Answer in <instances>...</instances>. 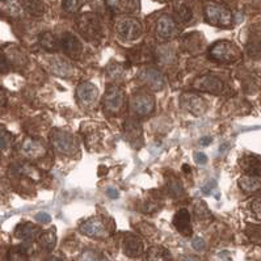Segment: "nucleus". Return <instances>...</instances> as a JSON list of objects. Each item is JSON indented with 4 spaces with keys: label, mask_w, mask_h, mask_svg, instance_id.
I'll return each instance as SVG.
<instances>
[{
    "label": "nucleus",
    "mask_w": 261,
    "mask_h": 261,
    "mask_svg": "<svg viewBox=\"0 0 261 261\" xmlns=\"http://www.w3.org/2000/svg\"><path fill=\"white\" fill-rule=\"evenodd\" d=\"M50 142H51L53 147L56 148L57 152L62 155L72 156L79 150V143H77L76 137L72 136L71 133L65 132V130H53L51 134H50Z\"/></svg>",
    "instance_id": "f257e3e1"
},
{
    "label": "nucleus",
    "mask_w": 261,
    "mask_h": 261,
    "mask_svg": "<svg viewBox=\"0 0 261 261\" xmlns=\"http://www.w3.org/2000/svg\"><path fill=\"white\" fill-rule=\"evenodd\" d=\"M76 28L79 33L88 41H96L101 37V21L98 19V16L92 12L80 15L76 20Z\"/></svg>",
    "instance_id": "f03ea898"
},
{
    "label": "nucleus",
    "mask_w": 261,
    "mask_h": 261,
    "mask_svg": "<svg viewBox=\"0 0 261 261\" xmlns=\"http://www.w3.org/2000/svg\"><path fill=\"white\" fill-rule=\"evenodd\" d=\"M209 57L218 63H232L240 58V50L230 41H218L209 49Z\"/></svg>",
    "instance_id": "7ed1b4c3"
},
{
    "label": "nucleus",
    "mask_w": 261,
    "mask_h": 261,
    "mask_svg": "<svg viewBox=\"0 0 261 261\" xmlns=\"http://www.w3.org/2000/svg\"><path fill=\"white\" fill-rule=\"evenodd\" d=\"M79 230L86 237L93 238V239H104L109 237L112 232L108 219L102 217H91L80 224Z\"/></svg>",
    "instance_id": "20e7f679"
},
{
    "label": "nucleus",
    "mask_w": 261,
    "mask_h": 261,
    "mask_svg": "<svg viewBox=\"0 0 261 261\" xmlns=\"http://www.w3.org/2000/svg\"><path fill=\"white\" fill-rule=\"evenodd\" d=\"M205 15L207 22L219 28H228L232 24V13L228 8L221 4L209 3L205 7Z\"/></svg>",
    "instance_id": "39448f33"
},
{
    "label": "nucleus",
    "mask_w": 261,
    "mask_h": 261,
    "mask_svg": "<svg viewBox=\"0 0 261 261\" xmlns=\"http://www.w3.org/2000/svg\"><path fill=\"white\" fill-rule=\"evenodd\" d=\"M116 32L123 41H136L141 38L143 29H142L141 22L137 19L123 17L117 21Z\"/></svg>",
    "instance_id": "423d86ee"
},
{
    "label": "nucleus",
    "mask_w": 261,
    "mask_h": 261,
    "mask_svg": "<svg viewBox=\"0 0 261 261\" xmlns=\"http://www.w3.org/2000/svg\"><path fill=\"white\" fill-rule=\"evenodd\" d=\"M104 109L109 114H117L125 105V92L118 86H109L104 96Z\"/></svg>",
    "instance_id": "0eeeda50"
},
{
    "label": "nucleus",
    "mask_w": 261,
    "mask_h": 261,
    "mask_svg": "<svg viewBox=\"0 0 261 261\" xmlns=\"http://www.w3.org/2000/svg\"><path fill=\"white\" fill-rule=\"evenodd\" d=\"M180 105L182 109L188 112V113L193 114V116H202L206 111H207V102L205 101V98L201 97L197 93L185 92L180 96Z\"/></svg>",
    "instance_id": "6e6552de"
},
{
    "label": "nucleus",
    "mask_w": 261,
    "mask_h": 261,
    "mask_svg": "<svg viewBox=\"0 0 261 261\" xmlns=\"http://www.w3.org/2000/svg\"><path fill=\"white\" fill-rule=\"evenodd\" d=\"M194 88L202 92H209L213 95H221L224 89V84L218 76L213 74L203 75L194 82Z\"/></svg>",
    "instance_id": "1a4fd4ad"
},
{
    "label": "nucleus",
    "mask_w": 261,
    "mask_h": 261,
    "mask_svg": "<svg viewBox=\"0 0 261 261\" xmlns=\"http://www.w3.org/2000/svg\"><path fill=\"white\" fill-rule=\"evenodd\" d=\"M139 79L142 83H145L151 91H162L166 86V80L159 70L152 67L143 68L139 74Z\"/></svg>",
    "instance_id": "9d476101"
},
{
    "label": "nucleus",
    "mask_w": 261,
    "mask_h": 261,
    "mask_svg": "<svg viewBox=\"0 0 261 261\" xmlns=\"http://www.w3.org/2000/svg\"><path fill=\"white\" fill-rule=\"evenodd\" d=\"M132 107L138 116H148L155 109V97L150 93H137L132 100Z\"/></svg>",
    "instance_id": "9b49d317"
},
{
    "label": "nucleus",
    "mask_w": 261,
    "mask_h": 261,
    "mask_svg": "<svg viewBox=\"0 0 261 261\" xmlns=\"http://www.w3.org/2000/svg\"><path fill=\"white\" fill-rule=\"evenodd\" d=\"M21 152L25 158L36 160L45 156L46 154V147L43 145V142L37 138H28L25 139L21 146Z\"/></svg>",
    "instance_id": "f8f14e48"
},
{
    "label": "nucleus",
    "mask_w": 261,
    "mask_h": 261,
    "mask_svg": "<svg viewBox=\"0 0 261 261\" xmlns=\"http://www.w3.org/2000/svg\"><path fill=\"white\" fill-rule=\"evenodd\" d=\"M122 249L123 253H125L127 257L136 258L143 253L145 247H143V242H142V239L138 235L126 233L125 238H123L122 240Z\"/></svg>",
    "instance_id": "ddd939ff"
},
{
    "label": "nucleus",
    "mask_w": 261,
    "mask_h": 261,
    "mask_svg": "<svg viewBox=\"0 0 261 261\" xmlns=\"http://www.w3.org/2000/svg\"><path fill=\"white\" fill-rule=\"evenodd\" d=\"M61 46L63 51L66 53V56L72 59H77L83 53V45H82L79 38L72 33H68V32L62 36Z\"/></svg>",
    "instance_id": "4468645a"
},
{
    "label": "nucleus",
    "mask_w": 261,
    "mask_h": 261,
    "mask_svg": "<svg viewBox=\"0 0 261 261\" xmlns=\"http://www.w3.org/2000/svg\"><path fill=\"white\" fill-rule=\"evenodd\" d=\"M173 226L176 227V230L178 232L184 235V237L189 238L193 233L192 230V217L191 213L188 212L187 209L178 210L175 214V218H173Z\"/></svg>",
    "instance_id": "2eb2a0df"
},
{
    "label": "nucleus",
    "mask_w": 261,
    "mask_h": 261,
    "mask_svg": "<svg viewBox=\"0 0 261 261\" xmlns=\"http://www.w3.org/2000/svg\"><path fill=\"white\" fill-rule=\"evenodd\" d=\"M98 96V89L95 84L89 83V82H84V83L79 84L76 89V97L82 104L91 105L96 101V98Z\"/></svg>",
    "instance_id": "dca6fc26"
},
{
    "label": "nucleus",
    "mask_w": 261,
    "mask_h": 261,
    "mask_svg": "<svg viewBox=\"0 0 261 261\" xmlns=\"http://www.w3.org/2000/svg\"><path fill=\"white\" fill-rule=\"evenodd\" d=\"M41 232H42V230L38 226L31 223V222H24L16 227L15 237L17 239L25 240V242H33V240L40 238Z\"/></svg>",
    "instance_id": "f3484780"
},
{
    "label": "nucleus",
    "mask_w": 261,
    "mask_h": 261,
    "mask_svg": "<svg viewBox=\"0 0 261 261\" xmlns=\"http://www.w3.org/2000/svg\"><path fill=\"white\" fill-rule=\"evenodd\" d=\"M240 168L249 176L261 177V158L247 154L240 159Z\"/></svg>",
    "instance_id": "a211bd4d"
},
{
    "label": "nucleus",
    "mask_w": 261,
    "mask_h": 261,
    "mask_svg": "<svg viewBox=\"0 0 261 261\" xmlns=\"http://www.w3.org/2000/svg\"><path fill=\"white\" fill-rule=\"evenodd\" d=\"M176 33V22L172 17L163 15L156 22V34L162 40H168Z\"/></svg>",
    "instance_id": "6ab92c4d"
},
{
    "label": "nucleus",
    "mask_w": 261,
    "mask_h": 261,
    "mask_svg": "<svg viewBox=\"0 0 261 261\" xmlns=\"http://www.w3.org/2000/svg\"><path fill=\"white\" fill-rule=\"evenodd\" d=\"M125 134L127 141L134 147H139L142 145V126L138 121L127 120L125 123Z\"/></svg>",
    "instance_id": "aec40b11"
},
{
    "label": "nucleus",
    "mask_w": 261,
    "mask_h": 261,
    "mask_svg": "<svg viewBox=\"0 0 261 261\" xmlns=\"http://www.w3.org/2000/svg\"><path fill=\"white\" fill-rule=\"evenodd\" d=\"M108 4L114 12L130 13L139 10V0H108Z\"/></svg>",
    "instance_id": "412c9836"
},
{
    "label": "nucleus",
    "mask_w": 261,
    "mask_h": 261,
    "mask_svg": "<svg viewBox=\"0 0 261 261\" xmlns=\"http://www.w3.org/2000/svg\"><path fill=\"white\" fill-rule=\"evenodd\" d=\"M24 10L34 17H41L46 12V4L43 0H22Z\"/></svg>",
    "instance_id": "4be33fe9"
},
{
    "label": "nucleus",
    "mask_w": 261,
    "mask_h": 261,
    "mask_svg": "<svg viewBox=\"0 0 261 261\" xmlns=\"http://www.w3.org/2000/svg\"><path fill=\"white\" fill-rule=\"evenodd\" d=\"M38 42H40L41 46L49 53H56L61 49V42L57 40V37L51 32H45L40 36L38 38Z\"/></svg>",
    "instance_id": "5701e85b"
},
{
    "label": "nucleus",
    "mask_w": 261,
    "mask_h": 261,
    "mask_svg": "<svg viewBox=\"0 0 261 261\" xmlns=\"http://www.w3.org/2000/svg\"><path fill=\"white\" fill-rule=\"evenodd\" d=\"M151 58H152V56H151L150 47H147L146 45L134 47L129 53V61L133 63H146V62L151 61Z\"/></svg>",
    "instance_id": "b1692460"
},
{
    "label": "nucleus",
    "mask_w": 261,
    "mask_h": 261,
    "mask_svg": "<svg viewBox=\"0 0 261 261\" xmlns=\"http://www.w3.org/2000/svg\"><path fill=\"white\" fill-rule=\"evenodd\" d=\"M146 261H172V256L164 247L154 246L147 251Z\"/></svg>",
    "instance_id": "393cba45"
},
{
    "label": "nucleus",
    "mask_w": 261,
    "mask_h": 261,
    "mask_svg": "<svg viewBox=\"0 0 261 261\" xmlns=\"http://www.w3.org/2000/svg\"><path fill=\"white\" fill-rule=\"evenodd\" d=\"M51 71L59 76H70L74 71V67L71 66L70 62L62 58H54L51 61Z\"/></svg>",
    "instance_id": "a878e982"
},
{
    "label": "nucleus",
    "mask_w": 261,
    "mask_h": 261,
    "mask_svg": "<svg viewBox=\"0 0 261 261\" xmlns=\"http://www.w3.org/2000/svg\"><path fill=\"white\" fill-rule=\"evenodd\" d=\"M173 11L177 15L178 20L182 22H188L192 20V10L185 0H173Z\"/></svg>",
    "instance_id": "bb28decb"
},
{
    "label": "nucleus",
    "mask_w": 261,
    "mask_h": 261,
    "mask_svg": "<svg viewBox=\"0 0 261 261\" xmlns=\"http://www.w3.org/2000/svg\"><path fill=\"white\" fill-rule=\"evenodd\" d=\"M239 187L243 192H247V193H253V192L258 191L261 188V182L257 177L255 176L246 175L239 178Z\"/></svg>",
    "instance_id": "cd10ccee"
},
{
    "label": "nucleus",
    "mask_w": 261,
    "mask_h": 261,
    "mask_svg": "<svg viewBox=\"0 0 261 261\" xmlns=\"http://www.w3.org/2000/svg\"><path fill=\"white\" fill-rule=\"evenodd\" d=\"M38 242H40V246L42 248H45L46 251H53L54 247L57 244V235L56 230H47L45 232H41L40 238H38Z\"/></svg>",
    "instance_id": "c85d7f7f"
},
{
    "label": "nucleus",
    "mask_w": 261,
    "mask_h": 261,
    "mask_svg": "<svg viewBox=\"0 0 261 261\" xmlns=\"http://www.w3.org/2000/svg\"><path fill=\"white\" fill-rule=\"evenodd\" d=\"M31 255L32 249H29L28 246H19L11 249L8 258L10 261H27Z\"/></svg>",
    "instance_id": "c756f323"
},
{
    "label": "nucleus",
    "mask_w": 261,
    "mask_h": 261,
    "mask_svg": "<svg viewBox=\"0 0 261 261\" xmlns=\"http://www.w3.org/2000/svg\"><path fill=\"white\" fill-rule=\"evenodd\" d=\"M13 142V136L7 130L6 126L0 125V151H6L11 147Z\"/></svg>",
    "instance_id": "7c9ffc66"
},
{
    "label": "nucleus",
    "mask_w": 261,
    "mask_h": 261,
    "mask_svg": "<svg viewBox=\"0 0 261 261\" xmlns=\"http://www.w3.org/2000/svg\"><path fill=\"white\" fill-rule=\"evenodd\" d=\"M194 215L197 217V219H210L213 217L209 207H207V205L203 201H200L194 206Z\"/></svg>",
    "instance_id": "2f4dec72"
},
{
    "label": "nucleus",
    "mask_w": 261,
    "mask_h": 261,
    "mask_svg": "<svg viewBox=\"0 0 261 261\" xmlns=\"http://www.w3.org/2000/svg\"><path fill=\"white\" fill-rule=\"evenodd\" d=\"M87 0H63V10L68 13H75L86 4Z\"/></svg>",
    "instance_id": "473e14b6"
},
{
    "label": "nucleus",
    "mask_w": 261,
    "mask_h": 261,
    "mask_svg": "<svg viewBox=\"0 0 261 261\" xmlns=\"http://www.w3.org/2000/svg\"><path fill=\"white\" fill-rule=\"evenodd\" d=\"M123 71H125V68H123V65L113 62V63H111V65L108 66L107 74H108V76L111 77V79L116 80V79H120V77L122 76Z\"/></svg>",
    "instance_id": "72a5a7b5"
},
{
    "label": "nucleus",
    "mask_w": 261,
    "mask_h": 261,
    "mask_svg": "<svg viewBox=\"0 0 261 261\" xmlns=\"http://www.w3.org/2000/svg\"><path fill=\"white\" fill-rule=\"evenodd\" d=\"M168 192H169V194H172V197L180 196V193H182L181 181H180V180H177V178H173L172 181H169Z\"/></svg>",
    "instance_id": "f704fd0d"
},
{
    "label": "nucleus",
    "mask_w": 261,
    "mask_h": 261,
    "mask_svg": "<svg viewBox=\"0 0 261 261\" xmlns=\"http://www.w3.org/2000/svg\"><path fill=\"white\" fill-rule=\"evenodd\" d=\"M11 68V62L6 53L0 49V74H6Z\"/></svg>",
    "instance_id": "c9c22d12"
},
{
    "label": "nucleus",
    "mask_w": 261,
    "mask_h": 261,
    "mask_svg": "<svg viewBox=\"0 0 261 261\" xmlns=\"http://www.w3.org/2000/svg\"><path fill=\"white\" fill-rule=\"evenodd\" d=\"M251 212L256 218L261 221V196L253 198L251 202Z\"/></svg>",
    "instance_id": "e433bc0d"
},
{
    "label": "nucleus",
    "mask_w": 261,
    "mask_h": 261,
    "mask_svg": "<svg viewBox=\"0 0 261 261\" xmlns=\"http://www.w3.org/2000/svg\"><path fill=\"white\" fill-rule=\"evenodd\" d=\"M79 261H102L101 257L93 251H86L82 253L79 257Z\"/></svg>",
    "instance_id": "4c0bfd02"
},
{
    "label": "nucleus",
    "mask_w": 261,
    "mask_h": 261,
    "mask_svg": "<svg viewBox=\"0 0 261 261\" xmlns=\"http://www.w3.org/2000/svg\"><path fill=\"white\" fill-rule=\"evenodd\" d=\"M192 246H193V248L197 249V251H205L206 243L202 238H196V239H193V242H192Z\"/></svg>",
    "instance_id": "58836bf2"
},
{
    "label": "nucleus",
    "mask_w": 261,
    "mask_h": 261,
    "mask_svg": "<svg viewBox=\"0 0 261 261\" xmlns=\"http://www.w3.org/2000/svg\"><path fill=\"white\" fill-rule=\"evenodd\" d=\"M36 221H38L40 223H50V221H51V217H50L47 213L41 212L36 215Z\"/></svg>",
    "instance_id": "ea45409f"
},
{
    "label": "nucleus",
    "mask_w": 261,
    "mask_h": 261,
    "mask_svg": "<svg viewBox=\"0 0 261 261\" xmlns=\"http://www.w3.org/2000/svg\"><path fill=\"white\" fill-rule=\"evenodd\" d=\"M194 162L197 164H201V166H205L207 163V156H206L203 152H196L194 154Z\"/></svg>",
    "instance_id": "a19ab883"
},
{
    "label": "nucleus",
    "mask_w": 261,
    "mask_h": 261,
    "mask_svg": "<svg viewBox=\"0 0 261 261\" xmlns=\"http://www.w3.org/2000/svg\"><path fill=\"white\" fill-rule=\"evenodd\" d=\"M7 107V95L3 88H0V111H3Z\"/></svg>",
    "instance_id": "79ce46f5"
},
{
    "label": "nucleus",
    "mask_w": 261,
    "mask_h": 261,
    "mask_svg": "<svg viewBox=\"0 0 261 261\" xmlns=\"http://www.w3.org/2000/svg\"><path fill=\"white\" fill-rule=\"evenodd\" d=\"M107 194L111 197V198H118V197H120V193H118V191H117V189H114V188H108Z\"/></svg>",
    "instance_id": "37998d69"
},
{
    "label": "nucleus",
    "mask_w": 261,
    "mask_h": 261,
    "mask_svg": "<svg viewBox=\"0 0 261 261\" xmlns=\"http://www.w3.org/2000/svg\"><path fill=\"white\" fill-rule=\"evenodd\" d=\"M215 185H217V182H215V181L209 182V184L205 185V187L202 188V192H203V193H206V194H209L210 192L213 191V189H215Z\"/></svg>",
    "instance_id": "c03bdc74"
},
{
    "label": "nucleus",
    "mask_w": 261,
    "mask_h": 261,
    "mask_svg": "<svg viewBox=\"0 0 261 261\" xmlns=\"http://www.w3.org/2000/svg\"><path fill=\"white\" fill-rule=\"evenodd\" d=\"M212 141H213V139L210 138V137H203V138L200 139V145L207 146V145H210V143H212Z\"/></svg>",
    "instance_id": "a18cd8bd"
},
{
    "label": "nucleus",
    "mask_w": 261,
    "mask_h": 261,
    "mask_svg": "<svg viewBox=\"0 0 261 261\" xmlns=\"http://www.w3.org/2000/svg\"><path fill=\"white\" fill-rule=\"evenodd\" d=\"M46 261H65L62 257H59V256H56V255H50L49 257L46 258Z\"/></svg>",
    "instance_id": "49530a36"
},
{
    "label": "nucleus",
    "mask_w": 261,
    "mask_h": 261,
    "mask_svg": "<svg viewBox=\"0 0 261 261\" xmlns=\"http://www.w3.org/2000/svg\"><path fill=\"white\" fill-rule=\"evenodd\" d=\"M181 261H200V258L194 257V256H185L181 258Z\"/></svg>",
    "instance_id": "de8ad7c7"
},
{
    "label": "nucleus",
    "mask_w": 261,
    "mask_h": 261,
    "mask_svg": "<svg viewBox=\"0 0 261 261\" xmlns=\"http://www.w3.org/2000/svg\"><path fill=\"white\" fill-rule=\"evenodd\" d=\"M182 169H184L185 172H191V171H192V169L189 168V167H188V166H184V167H182Z\"/></svg>",
    "instance_id": "09e8293b"
}]
</instances>
